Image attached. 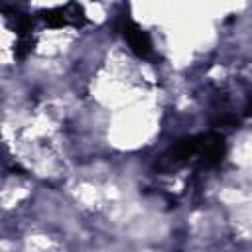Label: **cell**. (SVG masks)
I'll use <instances>...</instances> for the list:
<instances>
[{
  "instance_id": "6da1fadb",
  "label": "cell",
  "mask_w": 252,
  "mask_h": 252,
  "mask_svg": "<svg viewBox=\"0 0 252 252\" xmlns=\"http://www.w3.org/2000/svg\"><path fill=\"white\" fill-rule=\"evenodd\" d=\"M226 152L224 136L220 132H201L187 136L171 144L158 159L156 167L159 173L179 171H207L217 167Z\"/></svg>"
},
{
  "instance_id": "7a4b0ae2",
  "label": "cell",
  "mask_w": 252,
  "mask_h": 252,
  "mask_svg": "<svg viewBox=\"0 0 252 252\" xmlns=\"http://www.w3.org/2000/svg\"><path fill=\"white\" fill-rule=\"evenodd\" d=\"M120 32L126 39V43L130 45V49L142 57V59H148L154 55V43H152V37L148 35V32H144L132 18H124L122 20V26H120Z\"/></svg>"
}]
</instances>
